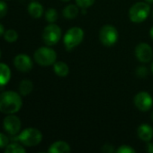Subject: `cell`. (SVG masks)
<instances>
[{
    "label": "cell",
    "mask_w": 153,
    "mask_h": 153,
    "mask_svg": "<svg viewBox=\"0 0 153 153\" xmlns=\"http://www.w3.org/2000/svg\"><path fill=\"white\" fill-rule=\"evenodd\" d=\"M23 106V100L19 93L6 91L0 93V112L5 115L17 113Z\"/></svg>",
    "instance_id": "obj_1"
},
{
    "label": "cell",
    "mask_w": 153,
    "mask_h": 153,
    "mask_svg": "<svg viewBox=\"0 0 153 153\" xmlns=\"http://www.w3.org/2000/svg\"><path fill=\"white\" fill-rule=\"evenodd\" d=\"M42 140V134L40 130L32 127L23 130L20 134L14 135L13 141L19 142L23 146L33 147L38 145Z\"/></svg>",
    "instance_id": "obj_2"
},
{
    "label": "cell",
    "mask_w": 153,
    "mask_h": 153,
    "mask_svg": "<svg viewBox=\"0 0 153 153\" xmlns=\"http://www.w3.org/2000/svg\"><path fill=\"white\" fill-rule=\"evenodd\" d=\"M35 62L41 66H49L54 65L57 60V53L49 47H41L35 50L33 54Z\"/></svg>",
    "instance_id": "obj_3"
},
{
    "label": "cell",
    "mask_w": 153,
    "mask_h": 153,
    "mask_svg": "<svg viewBox=\"0 0 153 153\" xmlns=\"http://www.w3.org/2000/svg\"><path fill=\"white\" fill-rule=\"evenodd\" d=\"M151 13V6L149 3L138 2L134 4L129 11V17L133 22L140 23L144 22Z\"/></svg>",
    "instance_id": "obj_4"
},
{
    "label": "cell",
    "mask_w": 153,
    "mask_h": 153,
    "mask_svg": "<svg viewBox=\"0 0 153 153\" xmlns=\"http://www.w3.org/2000/svg\"><path fill=\"white\" fill-rule=\"evenodd\" d=\"M84 39V31L79 27H73L68 30L63 38L65 48L68 50L73 49L78 47Z\"/></svg>",
    "instance_id": "obj_5"
},
{
    "label": "cell",
    "mask_w": 153,
    "mask_h": 153,
    "mask_svg": "<svg viewBox=\"0 0 153 153\" xmlns=\"http://www.w3.org/2000/svg\"><path fill=\"white\" fill-rule=\"evenodd\" d=\"M61 37V29L54 23L47 25L42 31V39L47 46L57 44Z\"/></svg>",
    "instance_id": "obj_6"
},
{
    "label": "cell",
    "mask_w": 153,
    "mask_h": 153,
    "mask_svg": "<svg viewBox=\"0 0 153 153\" xmlns=\"http://www.w3.org/2000/svg\"><path fill=\"white\" fill-rule=\"evenodd\" d=\"M99 39L106 47L115 45L118 39V31L116 28L110 24L103 26L99 31Z\"/></svg>",
    "instance_id": "obj_7"
},
{
    "label": "cell",
    "mask_w": 153,
    "mask_h": 153,
    "mask_svg": "<svg viewBox=\"0 0 153 153\" xmlns=\"http://www.w3.org/2000/svg\"><path fill=\"white\" fill-rule=\"evenodd\" d=\"M3 128L8 134L16 135L21 130V120L14 114L7 115L3 119Z\"/></svg>",
    "instance_id": "obj_8"
},
{
    "label": "cell",
    "mask_w": 153,
    "mask_h": 153,
    "mask_svg": "<svg viewBox=\"0 0 153 153\" xmlns=\"http://www.w3.org/2000/svg\"><path fill=\"white\" fill-rule=\"evenodd\" d=\"M134 105L142 112L149 111L152 108V97L146 91H141L134 97Z\"/></svg>",
    "instance_id": "obj_9"
},
{
    "label": "cell",
    "mask_w": 153,
    "mask_h": 153,
    "mask_svg": "<svg viewBox=\"0 0 153 153\" xmlns=\"http://www.w3.org/2000/svg\"><path fill=\"white\" fill-rule=\"evenodd\" d=\"M135 56L140 62L149 63L153 57L152 48L147 43H140L135 48Z\"/></svg>",
    "instance_id": "obj_10"
},
{
    "label": "cell",
    "mask_w": 153,
    "mask_h": 153,
    "mask_svg": "<svg viewBox=\"0 0 153 153\" xmlns=\"http://www.w3.org/2000/svg\"><path fill=\"white\" fill-rule=\"evenodd\" d=\"M14 67L22 73H27L32 69V60L25 54H19L15 56L14 58Z\"/></svg>",
    "instance_id": "obj_11"
},
{
    "label": "cell",
    "mask_w": 153,
    "mask_h": 153,
    "mask_svg": "<svg viewBox=\"0 0 153 153\" xmlns=\"http://www.w3.org/2000/svg\"><path fill=\"white\" fill-rule=\"evenodd\" d=\"M137 134L143 142H150L153 138V128L148 124H142L138 127Z\"/></svg>",
    "instance_id": "obj_12"
},
{
    "label": "cell",
    "mask_w": 153,
    "mask_h": 153,
    "mask_svg": "<svg viewBox=\"0 0 153 153\" xmlns=\"http://www.w3.org/2000/svg\"><path fill=\"white\" fill-rule=\"evenodd\" d=\"M71 149L70 146L69 145V143H67L66 142L63 141H58L53 143L49 150L48 152L50 153H69L70 152Z\"/></svg>",
    "instance_id": "obj_13"
},
{
    "label": "cell",
    "mask_w": 153,
    "mask_h": 153,
    "mask_svg": "<svg viewBox=\"0 0 153 153\" xmlns=\"http://www.w3.org/2000/svg\"><path fill=\"white\" fill-rule=\"evenodd\" d=\"M27 10H28L29 14L32 18H34V19L41 18L42 16L43 13H44L43 6L40 3H38V2H32V3H30L29 5H28Z\"/></svg>",
    "instance_id": "obj_14"
},
{
    "label": "cell",
    "mask_w": 153,
    "mask_h": 153,
    "mask_svg": "<svg viewBox=\"0 0 153 153\" xmlns=\"http://www.w3.org/2000/svg\"><path fill=\"white\" fill-rule=\"evenodd\" d=\"M11 79V70L6 64L0 63V87L6 85Z\"/></svg>",
    "instance_id": "obj_15"
},
{
    "label": "cell",
    "mask_w": 153,
    "mask_h": 153,
    "mask_svg": "<svg viewBox=\"0 0 153 153\" xmlns=\"http://www.w3.org/2000/svg\"><path fill=\"white\" fill-rule=\"evenodd\" d=\"M54 73L60 77H65L69 74V69L66 63L62 61H56L53 65Z\"/></svg>",
    "instance_id": "obj_16"
},
{
    "label": "cell",
    "mask_w": 153,
    "mask_h": 153,
    "mask_svg": "<svg viewBox=\"0 0 153 153\" xmlns=\"http://www.w3.org/2000/svg\"><path fill=\"white\" fill-rule=\"evenodd\" d=\"M79 13L78 7L75 4H69L66 7H64L63 11H62V14L66 19L71 20L74 19L78 16Z\"/></svg>",
    "instance_id": "obj_17"
},
{
    "label": "cell",
    "mask_w": 153,
    "mask_h": 153,
    "mask_svg": "<svg viewBox=\"0 0 153 153\" xmlns=\"http://www.w3.org/2000/svg\"><path fill=\"white\" fill-rule=\"evenodd\" d=\"M33 90V84L31 80L29 79H23L20 84H19V91L20 94L23 96H27L29 95Z\"/></svg>",
    "instance_id": "obj_18"
},
{
    "label": "cell",
    "mask_w": 153,
    "mask_h": 153,
    "mask_svg": "<svg viewBox=\"0 0 153 153\" xmlns=\"http://www.w3.org/2000/svg\"><path fill=\"white\" fill-rule=\"evenodd\" d=\"M5 153H24L26 150L23 146V144L19 143V142H14L12 143H9L5 149H4Z\"/></svg>",
    "instance_id": "obj_19"
},
{
    "label": "cell",
    "mask_w": 153,
    "mask_h": 153,
    "mask_svg": "<svg viewBox=\"0 0 153 153\" xmlns=\"http://www.w3.org/2000/svg\"><path fill=\"white\" fill-rule=\"evenodd\" d=\"M4 39L9 43L15 42L18 39V33L15 30H13V29L7 30L4 33Z\"/></svg>",
    "instance_id": "obj_20"
},
{
    "label": "cell",
    "mask_w": 153,
    "mask_h": 153,
    "mask_svg": "<svg viewBox=\"0 0 153 153\" xmlns=\"http://www.w3.org/2000/svg\"><path fill=\"white\" fill-rule=\"evenodd\" d=\"M45 19L50 23H53L58 20V13L54 8H49L45 12Z\"/></svg>",
    "instance_id": "obj_21"
},
{
    "label": "cell",
    "mask_w": 153,
    "mask_h": 153,
    "mask_svg": "<svg viewBox=\"0 0 153 153\" xmlns=\"http://www.w3.org/2000/svg\"><path fill=\"white\" fill-rule=\"evenodd\" d=\"M96 0H76V3H77V5L79 6L80 8H88L90 7L91 5L94 4Z\"/></svg>",
    "instance_id": "obj_22"
},
{
    "label": "cell",
    "mask_w": 153,
    "mask_h": 153,
    "mask_svg": "<svg viewBox=\"0 0 153 153\" xmlns=\"http://www.w3.org/2000/svg\"><path fill=\"white\" fill-rule=\"evenodd\" d=\"M9 137L6 134L0 133V149H5L9 144Z\"/></svg>",
    "instance_id": "obj_23"
},
{
    "label": "cell",
    "mask_w": 153,
    "mask_h": 153,
    "mask_svg": "<svg viewBox=\"0 0 153 153\" xmlns=\"http://www.w3.org/2000/svg\"><path fill=\"white\" fill-rule=\"evenodd\" d=\"M116 152L118 153H135V150L129 145H122L116 150Z\"/></svg>",
    "instance_id": "obj_24"
},
{
    "label": "cell",
    "mask_w": 153,
    "mask_h": 153,
    "mask_svg": "<svg viewBox=\"0 0 153 153\" xmlns=\"http://www.w3.org/2000/svg\"><path fill=\"white\" fill-rule=\"evenodd\" d=\"M7 10H8V6H7L6 3L5 1L0 0V19L4 18L6 15Z\"/></svg>",
    "instance_id": "obj_25"
},
{
    "label": "cell",
    "mask_w": 153,
    "mask_h": 153,
    "mask_svg": "<svg viewBox=\"0 0 153 153\" xmlns=\"http://www.w3.org/2000/svg\"><path fill=\"white\" fill-rule=\"evenodd\" d=\"M136 74H137V76L143 78V77L148 76L149 71H148V69H147L145 66H140V67H138L137 70H136Z\"/></svg>",
    "instance_id": "obj_26"
},
{
    "label": "cell",
    "mask_w": 153,
    "mask_h": 153,
    "mask_svg": "<svg viewBox=\"0 0 153 153\" xmlns=\"http://www.w3.org/2000/svg\"><path fill=\"white\" fill-rule=\"evenodd\" d=\"M102 151L104 152H106V153H112L115 152V149H114V147L112 146V145H109V144H106V145H104V147L102 148Z\"/></svg>",
    "instance_id": "obj_27"
},
{
    "label": "cell",
    "mask_w": 153,
    "mask_h": 153,
    "mask_svg": "<svg viewBox=\"0 0 153 153\" xmlns=\"http://www.w3.org/2000/svg\"><path fill=\"white\" fill-rule=\"evenodd\" d=\"M147 152L149 153H153V143H149L147 145Z\"/></svg>",
    "instance_id": "obj_28"
},
{
    "label": "cell",
    "mask_w": 153,
    "mask_h": 153,
    "mask_svg": "<svg viewBox=\"0 0 153 153\" xmlns=\"http://www.w3.org/2000/svg\"><path fill=\"white\" fill-rule=\"evenodd\" d=\"M4 33H5V28H4V26L0 23V37H1L2 35H4Z\"/></svg>",
    "instance_id": "obj_29"
},
{
    "label": "cell",
    "mask_w": 153,
    "mask_h": 153,
    "mask_svg": "<svg viewBox=\"0 0 153 153\" xmlns=\"http://www.w3.org/2000/svg\"><path fill=\"white\" fill-rule=\"evenodd\" d=\"M150 34H151V37L153 39V26L151 27V30H150Z\"/></svg>",
    "instance_id": "obj_30"
},
{
    "label": "cell",
    "mask_w": 153,
    "mask_h": 153,
    "mask_svg": "<svg viewBox=\"0 0 153 153\" xmlns=\"http://www.w3.org/2000/svg\"><path fill=\"white\" fill-rule=\"evenodd\" d=\"M145 1L149 4H153V0H145Z\"/></svg>",
    "instance_id": "obj_31"
},
{
    "label": "cell",
    "mask_w": 153,
    "mask_h": 153,
    "mask_svg": "<svg viewBox=\"0 0 153 153\" xmlns=\"http://www.w3.org/2000/svg\"><path fill=\"white\" fill-rule=\"evenodd\" d=\"M60 1H62V2H69V0H60Z\"/></svg>",
    "instance_id": "obj_32"
},
{
    "label": "cell",
    "mask_w": 153,
    "mask_h": 153,
    "mask_svg": "<svg viewBox=\"0 0 153 153\" xmlns=\"http://www.w3.org/2000/svg\"><path fill=\"white\" fill-rule=\"evenodd\" d=\"M151 71H152V73H153V62H152V64H151Z\"/></svg>",
    "instance_id": "obj_33"
},
{
    "label": "cell",
    "mask_w": 153,
    "mask_h": 153,
    "mask_svg": "<svg viewBox=\"0 0 153 153\" xmlns=\"http://www.w3.org/2000/svg\"><path fill=\"white\" fill-rule=\"evenodd\" d=\"M1 56H2V52H1V49H0V58H1Z\"/></svg>",
    "instance_id": "obj_34"
},
{
    "label": "cell",
    "mask_w": 153,
    "mask_h": 153,
    "mask_svg": "<svg viewBox=\"0 0 153 153\" xmlns=\"http://www.w3.org/2000/svg\"><path fill=\"white\" fill-rule=\"evenodd\" d=\"M151 119H152V120H153V113H152V114H151Z\"/></svg>",
    "instance_id": "obj_35"
}]
</instances>
